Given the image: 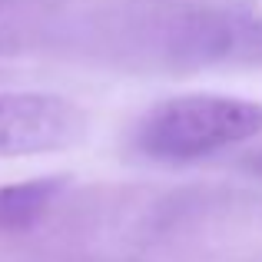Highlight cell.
Segmentation results:
<instances>
[{
  "label": "cell",
  "instance_id": "cell-2",
  "mask_svg": "<svg viewBox=\"0 0 262 262\" xmlns=\"http://www.w3.org/2000/svg\"><path fill=\"white\" fill-rule=\"evenodd\" d=\"M166 60L179 67H262V13L196 7L163 24Z\"/></svg>",
  "mask_w": 262,
  "mask_h": 262
},
{
  "label": "cell",
  "instance_id": "cell-5",
  "mask_svg": "<svg viewBox=\"0 0 262 262\" xmlns=\"http://www.w3.org/2000/svg\"><path fill=\"white\" fill-rule=\"evenodd\" d=\"M256 163H259V169H262V156H259V160H256Z\"/></svg>",
  "mask_w": 262,
  "mask_h": 262
},
{
  "label": "cell",
  "instance_id": "cell-3",
  "mask_svg": "<svg viewBox=\"0 0 262 262\" xmlns=\"http://www.w3.org/2000/svg\"><path fill=\"white\" fill-rule=\"evenodd\" d=\"M86 116L73 100L40 90H0V160L43 156L80 143Z\"/></svg>",
  "mask_w": 262,
  "mask_h": 262
},
{
  "label": "cell",
  "instance_id": "cell-1",
  "mask_svg": "<svg viewBox=\"0 0 262 262\" xmlns=\"http://www.w3.org/2000/svg\"><path fill=\"white\" fill-rule=\"evenodd\" d=\"M262 136V103L229 93H176L153 103L133 146L160 163H196Z\"/></svg>",
  "mask_w": 262,
  "mask_h": 262
},
{
  "label": "cell",
  "instance_id": "cell-4",
  "mask_svg": "<svg viewBox=\"0 0 262 262\" xmlns=\"http://www.w3.org/2000/svg\"><path fill=\"white\" fill-rule=\"evenodd\" d=\"M63 186H67L63 176H43L0 186V232H20L37 226L47 216V209L57 203Z\"/></svg>",
  "mask_w": 262,
  "mask_h": 262
}]
</instances>
